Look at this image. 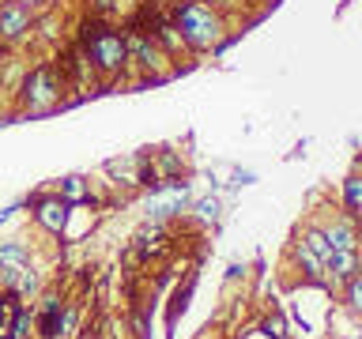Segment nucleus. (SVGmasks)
<instances>
[{"label": "nucleus", "mask_w": 362, "mask_h": 339, "mask_svg": "<svg viewBox=\"0 0 362 339\" xmlns=\"http://www.w3.org/2000/svg\"><path fill=\"white\" fill-rule=\"evenodd\" d=\"M174 27L185 42V49H219L223 38V19L219 11L200 4V0H185L174 8Z\"/></svg>", "instance_id": "f257e3e1"}, {"label": "nucleus", "mask_w": 362, "mask_h": 339, "mask_svg": "<svg viewBox=\"0 0 362 339\" xmlns=\"http://www.w3.org/2000/svg\"><path fill=\"white\" fill-rule=\"evenodd\" d=\"M83 53L87 64L102 76H117L129 64V49H124V34H117L113 27H106L102 19L83 23Z\"/></svg>", "instance_id": "f03ea898"}, {"label": "nucleus", "mask_w": 362, "mask_h": 339, "mask_svg": "<svg viewBox=\"0 0 362 339\" xmlns=\"http://www.w3.org/2000/svg\"><path fill=\"white\" fill-rule=\"evenodd\" d=\"M19 98H23V109L27 113H49L61 102V72L53 64L30 68L23 87H19Z\"/></svg>", "instance_id": "7ed1b4c3"}, {"label": "nucleus", "mask_w": 362, "mask_h": 339, "mask_svg": "<svg viewBox=\"0 0 362 339\" xmlns=\"http://www.w3.org/2000/svg\"><path fill=\"white\" fill-rule=\"evenodd\" d=\"M189 185L185 181H166L163 189H155V192H147V200H144V215H147V222H166V219H177V215H185L189 211Z\"/></svg>", "instance_id": "20e7f679"}, {"label": "nucleus", "mask_w": 362, "mask_h": 339, "mask_svg": "<svg viewBox=\"0 0 362 339\" xmlns=\"http://www.w3.org/2000/svg\"><path fill=\"white\" fill-rule=\"evenodd\" d=\"M34 219L45 234L64 237L68 234V219H72V203H64L61 196H38L34 200Z\"/></svg>", "instance_id": "39448f33"}, {"label": "nucleus", "mask_w": 362, "mask_h": 339, "mask_svg": "<svg viewBox=\"0 0 362 339\" xmlns=\"http://www.w3.org/2000/svg\"><path fill=\"white\" fill-rule=\"evenodd\" d=\"M30 27H34V8L27 0H4V4H0V38L4 42L23 38Z\"/></svg>", "instance_id": "423d86ee"}, {"label": "nucleus", "mask_w": 362, "mask_h": 339, "mask_svg": "<svg viewBox=\"0 0 362 339\" xmlns=\"http://www.w3.org/2000/svg\"><path fill=\"white\" fill-rule=\"evenodd\" d=\"M23 268H30V249L19 237H8L0 242V290H11V282Z\"/></svg>", "instance_id": "0eeeda50"}, {"label": "nucleus", "mask_w": 362, "mask_h": 339, "mask_svg": "<svg viewBox=\"0 0 362 339\" xmlns=\"http://www.w3.org/2000/svg\"><path fill=\"white\" fill-rule=\"evenodd\" d=\"M61 316H64V302L57 294H42L38 302V316H34V328H38L42 339H61Z\"/></svg>", "instance_id": "6e6552de"}, {"label": "nucleus", "mask_w": 362, "mask_h": 339, "mask_svg": "<svg viewBox=\"0 0 362 339\" xmlns=\"http://www.w3.org/2000/svg\"><path fill=\"white\" fill-rule=\"evenodd\" d=\"M351 275H358V253L355 249H332V256L325 260V282L344 287Z\"/></svg>", "instance_id": "1a4fd4ad"}, {"label": "nucleus", "mask_w": 362, "mask_h": 339, "mask_svg": "<svg viewBox=\"0 0 362 339\" xmlns=\"http://www.w3.org/2000/svg\"><path fill=\"white\" fill-rule=\"evenodd\" d=\"M124 49H129V61L144 64V68H155V64H158V45H155L151 38H147L144 30L124 34Z\"/></svg>", "instance_id": "9d476101"}, {"label": "nucleus", "mask_w": 362, "mask_h": 339, "mask_svg": "<svg viewBox=\"0 0 362 339\" xmlns=\"http://www.w3.org/2000/svg\"><path fill=\"white\" fill-rule=\"evenodd\" d=\"M358 219H351V215H344V219H336L332 226H321L328 245L332 249H358V230H355Z\"/></svg>", "instance_id": "9b49d317"}, {"label": "nucleus", "mask_w": 362, "mask_h": 339, "mask_svg": "<svg viewBox=\"0 0 362 339\" xmlns=\"http://www.w3.org/2000/svg\"><path fill=\"white\" fill-rule=\"evenodd\" d=\"M151 42L155 45H166V53H181V49H185V42H181V34L174 27V19H166V16H155L151 19Z\"/></svg>", "instance_id": "f8f14e48"}, {"label": "nucleus", "mask_w": 362, "mask_h": 339, "mask_svg": "<svg viewBox=\"0 0 362 339\" xmlns=\"http://www.w3.org/2000/svg\"><path fill=\"white\" fill-rule=\"evenodd\" d=\"M140 166H144V155L113 158V162H106V174H110V177H117L121 185H140Z\"/></svg>", "instance_id": "ddd939ff"}, {"label": "nucleus", "mask_w": 362, "mask_h": 339, "mask_svg": "<svg viewBox=\"0 0 362 339\" xmlns=\"http://www.w3.org/2000/svg\"><path fill=\"white\" fill-rule=\"evenodd\" d=\"M294 260H298V268H302V275L317 282V287H325V264H321V256L313 253V249H305L302 242H294Z\"/></svg>", "instance_id": "4468645a"}, {"label": "nucleus", "mask_w": 362, "mask_h": 339, "mask_svg": "<svg viewBox=\"0 0 362 339\" xmlns=\"http://www.w3.org/2000/svg\"><path fill=\"white\" fill-rule=\"evenodd\" d=\"M298 242H302L305 249H313V253L321 256V264H325L328 256H332V245H328V237H325V230H321V226H302Z\"/></svg>", "instance_id": "2eb2a0df"}, {"label": "nucleus", "mask_w": 362, "mask_h": 339, "mask_svg": "<svg viewBox=\"0 0 362 339\" xmlns=\"http://www.w3.org/2000/svg\"><path fill=\"white\" fill-rule=\"evenodd\" d=\"M344 215H351V219L362 215V177L358 174H351L344 181Z\"/></svg>", "instance_id": "dca6fc26"}, {"label": "nucleus", "mask_w": 362, "mask_h": 339, "mask_svg": "<svg viewBox=\"0 0 362 339\" xmlns=\"http://www.w3.org/2000/svg\"><path fill=\"white\" fill-rule=\"evenodd\" d=\"M57 196L76 208V203H83V200L90 196V189H87V181H83V177H64V181H61V192H57Z\"/></svg>", "instance_id": "f3484780"}, {"label": "nucleus", "mask_w": 362, "mask_h": 339, "mask_svg": "<svg viewBox=\"0 0 362 339\" xmlns=\"http://www.w3.org/2000/svg\"><path fill=\"white\" fill-rule=\"evenodd\" d=\"M30 328H34V313L23 305V309L11 316V324H8V339H30Z\"/></svg>", "instance_id": "a211bd4d"}, {"label": "nucleus", "mask_w": 362, "mask_h": 339, "mask_svg": "<svg viewBox=\"0 0 362 339\" xmlns=\"http://www.w3.org/2000/svg\"><path fill=\"white\" fill-rule=\"evenodd\" d=\"M189 208H192V215H197L200 222H219L223 203H219V196H204V200H197V203H189Z\"/></svg>", "instance_id": "6ab92c4d"}, {"label": "nucleus", "mask_w": 362, "mask_h": 339, "mask_svg": "<svg viewBox=\"0 0 362 339\" xmlns=\"http://www.w3.org/2000/svg\"><path fill=\"white\" fill-rule=\"evenodd\" d=\"M192 287H197V275H189V279H185V287H177V294H174V305H170V324L177 321V313H185V309H189Z\"/></svg>", "instance_id": "aec40b11"}, {"label": "nucleus", "mask_w": 362, "mask_h": 339, "mask_svg": "<svg viewBox=\"0 0 362 339\" xmlns=\"http://www.w3.org/2000/svg\"><path fill=\"white\" fill-rule=\"evenodd\" d=\"M260 335L264 339H287V321H283V313H268L264 321H260Z\"/></svg>", "instance_id": "412c9836"}, {"label": "nucleus", "mask_w": 362, "mask_h": 339, "mask_svg": "<svg viewBox=\"0 0 362 339\" xmlns=\"http://www.w3.org/2000/svg\"><path fill=\"white\" fill-rule=\"evenodd\" d=\"M344 302H347V309L355 313V316L362 313V279H358V275H351V279L344 282Z\"/></svg>", "instance_id": "4be33fe9"}, {"label": "nucleus", "mask_w": 362, "mask_h": 339, "mask_svg": "<svg viewBox=\"0 0 362 339\" xmlns=\"http://www.w3.org/2000/svg\"><path fill=\"white\" fill-rule=\"evenodd\" d=\"M132 332H136V339H151V324H147V316L140 309L132 313Z\"/></svg>", "instance_id": "5701e85b"}, {"label": "nucleus", "mask_w": 362, "mask_h": 339, "mask_svg": "<svg viewBox=\"0 0 362 339\" xmlns=\"http://www.w3.org/2000/svg\"><path fill=\"white\" fill-rule=\"evenodd\" d=\"M200 4H208V8H230L234 0H200Z\"/></svg>", "instance_id": "b1692460"}, {"label": "nucleus", "mask_w": 362, "mask_h": 339, "mask_svg": "<svg viewBox=\"0 0 362 339\" xmlns=\"http://www.w3.org/2000/svg\"><path fill=\"white\" fill-rule=\"evenodd\" d=\"M238 275H245V268H242V264H230V271H226V279H238Z\"/></svg>", "instance_id": "393cba45"}, {"label": "nucleus", "mask_w": 362, "mask_h": 339, "mask_svg": "<svg viewBox=\"0 0 362 339\" xmlns=\"http://www.w3.org/2000/svg\"><path fill=\"white\" fill-rule=\"evenodd\" d=\"M113 4V0H95V8H110Z\"/></svg>", "instance_id": "a878e982"}, {"label": "nucleus", "mask_w": 362, "mask_h": 339, "mask_svg": "<svg viewBox=\"0 0 362 339\" xmlns=\"http://www.w3.org/2000/svg\"><path fill=\"white\" fill-rule=\"evenodd\" d=\"M79 339H98V335H95V332H83V335H79Z\"/></svg>", "instance_id": "bb28decb"}, {"label": "nucleus", "mask_w": 362, "mask_h": 339, "mask_svg": "<svg viewBox=\"0 0 362 339\" xmlns=\"http://www.w3.org/2000/svg\"><path fill=\"white\" fill-rule=\"evenodd\" d=\"M204 339H208V335H204Z\"/></svg>", "instance_id": "cd10ccee"}]
</instances>
